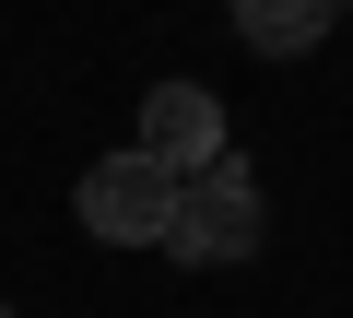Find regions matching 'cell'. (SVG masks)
Segmentation results:
<instances>
[{"label": "cell", "instance_id": "cell-1", "mask_svg": "<svg viewBox=\"0 0 353 318\" xmlns=\"http://www.w3.org/2000/svg\"><path fill=\"white\" fill-rule=\"evenodd\" d=\"M271 236V201H259V166L248 153H212V166L176 189V224H165V259L189 271H224V259H259Z\"/></svg>", "mask_w": 353, "mask_h": 318}, {"label": "cell", "instance_id": "cell-2", "mask_svg": "<svg viewBox=\"0 0 353 318\" xmlns=\"http://www.w3.org/2000/svg\"><path fill=\"white\" fill-rule=\"evenodd\" d=\"M176 166H153V153L130 141V153H106V166H83V189H71V212H83V236H106V248H165V224H176Z\"/></svg>", "mask_w": 353, "mask_h": 318}, {"label": "cell", "instance_id": "cell-3", "mask_svg": "<svg viewBox=\"0 0 353 318\" xmlns=\"http://www.w3.org/2000/svg\"><path fill=\"white\" fill-rule=\"evenodd\" d=\"M141 153H153V166H176V177H201L212 153H236L224 95H201V83H153V95H141Z\"/></svg>", "mask_w": 353, "mask_h": 318}, {"label": "cell", "instance_id": "cell-4", "mask_svg": "<svg viewBox=\"0 0 353 318\" xmlns=\"http://www.w3.org/2000/svg\"><path fill=\"white\" fill-rule=\"evenodd\" d=\"M330 24H341V0H236V36L259 59H306Z\"/></svg>", "mask_w": 353, "mask_h": 318}, {"label": "cell", "instance_id": "cell-5", "mask_svg": "<svg viewBox=\"0 0 353 318\" xmlns=\"http://www.w3.org/2000/svg\"><path fill=\"white\" fill-rule=\"evenodd\" d=\"M0 318H12V306H0Z\"/></svg>", "mask_w": 353, "mask_h": 318}, {"label": "cell", "instance_id": "cell-6", "mask_svg": "<svg viewBox=\"0 0 353 318\" xmlns=\"http://www.w3.org/2000/svg\"><path fill=\"white\" fill-rule=\"evenodd\" d=\"M341 12H353V0H341Z\"/></svg>", "mask_w": 353, "mask_h": 318}]
</instances>
